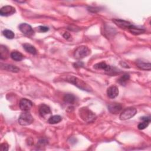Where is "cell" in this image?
Wrapping results in <instances>:
<instances>
[{
	"instance_id": "5bb4252c",
	"label": "cell",
	"mask_w": 151,
	"mask_h": 151,
	"mask_svg": "<svg viewBox=\"0 0 151 151\" xmlns=\"http://www.w3.org/2000/svg\"><path fill=\"white\" fill-rule=\"evenodd\" d=\"M136 64H137V66L142 70H150L151 69V64L150 63H146V62L143 61L142 60H138L136 61Z\"/></svg>"
},
{
	"instance_id": "4fadbf2b",
	"label": "cell",
	"mask_w": 151,
	"mask_h": 151,
	"mask_svg": "<svg viewBox=\"0 0 151 151\" xmlns=\"http://www.w3.org/2000/svg\"><path fill=\"white\" fill-rule=\"evenodd\" d=\"M94 68L96 69L103 70L106 71H110L111 70V67L110 65H107L105 62H101L99 63H97L94 65Z\"/></svg>"
},
{
	"instance_id": "2e32d148",
	"label": "cell",
	"mask_w": 151,
	"mask_h": 151,
	"mask_svg": "<svg viewBox=\"0 0 151 151\" xmlns=\"http://www.w3.org/2000/svg\"><path fill=\"white\" fill-rule=\"evenodd\" d=\"M10 57L13 60L19 61L24 58V55L18 51H12L10 54Z\"/></svg>"
},
{
	"instance_id": "7a4b0ae2",
	"label": "cell",
	"mask_w": 151,
	"mask_h": 151,
	"mask_svg": "<svg viewBox=\"0 0 151 151\" xmlns=\"http://www.w3.org/2000/svg\"><path fill=\"white\" fill-rule=\"evenodd\" d=\"M91 53L90 50L84 45H81L77 47L74 52V57L75 58L80 60L86 57Z\"/></svg>"
},
{
	"instance_id": "7402d4cb",
	"label": "cell",
	"mask_w": 151,
	"mask_h": 151,
	"mask_svg": "<svg viewBox=\"0 0 151 151\" xmlns=\"http://www.w3.org/2000/svg\"><path fill=\"white\" fill-rule=\"evenodd\" d=\"M4 35L8 39H13L14 38V33L9 29H5L3 31Z\"/></svg>"
},
{
	"instance_id": "8992f818",
	"label": "cell",
	"mask_w": 151,
	"mask_h": 151,
	"mask_svg": "<svg viewBox=\"0 0 151 151\" xmlns=\"http://www.w3.org/2000/svg\"><path fill=\"white\" fill-rule=\"evenodd\" d=\"M19 30L27 36H31L34 35V31L31 25L27 23H22L19 25Z\"/></svg>"
},
{
	"instance_id": "ffe728a7",
	"label": "cell",
	"mask_w": 151,
	"mask_h": 151,
	"mask_svg": "<svg viewBox=\"0 0 151 151\" xmlns=\"http://www.w3.org/2000/svg\"><path fill=\"white\" fill-rule=\"evenodd\" d=\"M9 71H12V72H15V73H17L19 71V69L15 65H10V64H4V66L1 65V68H3Z\"/></svg>"
},
{
	"instance_id": "30bf717a",
	"label": "cell",
	"mask_w": 151,
	"mask_h": 151,
	"mask_svg": "<svg viewBox=\"0 0 151 151\" xmlns=\"http://www.w3.org/2000/svg\"><path fill=\"white\" fill-rule=\"evenodd\" d=\"M112 21L117 26L122 29H128L132 25L129 22L120 19H113Z\"/></svg>"
},
{
	"instance_id": "5b68a950",
	"label": "cell",
	"mask_w": 151,
	"mask_h": 151,
	"mask_svg": "<svg viewBox=\"0 0 151 151\" xmlns=\"http://www.w3.org/2000/svg\"><path fill=\"white\" fill-rule=\"evenodd\" d=\"M137 113V110L136 108L130 107L125 109L123 111L120 113V119L122 120H126L130 119L133 117Z\"/></svg>"
},
{
	"instance_id": "484cf974",
	"label": "cell",
	"mask_w": 151,
	"mask_h": 151,
	"mask_svg": "<svg viewBox=\"0 0 151 151\" xmlns=\"http://www.w3.org/2000/svg\"><path fill=\"white\" fill-rule=\"evenodd\" d=\"M8 144L5 143H2L1 145V150L2 151H6V150H8Z\"/></svg>"
},
{
	"instance_id": "9a60e30c",
	"label": "cell",
	"mask_w": 151,
	"mask_h": 151,
	"mask_svg": "<svg viewBox=\"0 0 151 151\" xmlns=\"http://www.w3.org/2000/svg\"><path fill=\"white\" fill-rule=\"evenodd\" d=\"M129 31L134 35H140L145 32V30L143 28H138L136 26H134L133 25H131L130 27L128 28Z\"/></svg>"
},
{
	"instance_id": "cb8c5ba5",
	"label": "cell",
	"mask_w": 151,
	"mask_h": 151,
	"mask_svg": "<svg viewBox=\"0 0 151 151\" xmlns=\"http://www.w3.org/2000/svg\"><path fill=\"white\" fill-rule=\"evenodd\" d=\"M150 122L149 121H146V120H143V122L140 123L138 124V129L139 130H143L145 129L146 127H147L149 124Z\"/></svg>"
},
{
	"instance_id": "9c48e42d",
	"label": "cell",
	"mask_w": 151,
	"mask_h": 151,
	"mask_svg": "<svg viewBox=\"0 0 151 151\" xmlns=\"http://www.w3.org/2000/svg\"><path fill=\"white\" fill-rule=\"evenodd\" d=\"M122 106L120 103H112L108 105V110L112 114H117L122 110Z\"/></svg>"
},
{
	"instance_id": "52a82bcc",
	"label": "cell",
	"mask_w": 151,
	"mask_h": 151,
	"mask_svg": "<svg viewBox=\"0 0 151 151\" xmlns=\"http://www.w3.org/2000/svg\"><path fill=\"white\" fill-rule=\"evenodd\" d=\"M32 103L28 99H22L19 101V106L20 109L24 111H28L32 107Z\"/></svg>"
},
{
	"instance_id": "6da1fadb",
	"label": "cell",
	"mask_w": 151,
	"mask_h": 151,
	"mask_svg": "<svg viewBox=\"0 0 151 151\" xmlns=\"http://www.w3.org/2000/svg\"><path fill=\"white\" fill-rule=\"evenodd\" d=\"M67 81L73 84L74 85H75L81 90L87 91H91L92 90L91 88L86 83H85L84 81L79 79L77 77H75L74 76L70 77L67 79Z\"/></svg>"
},
{
	"instance_id": "603a6c76",
	"label": "cell",
	"mask_w": 151,
	"mask_h": 151,
	"mask_svg": "<svg viewBox=\"0 0 151 151\" xmlns=\"http://www.w3.org/2000/svg\"><path fill=\"white\" fill-rule=\"evenodd\" d=\"M129 78L130 76L129 74H124L119 78V83L122 85H124L126 83V82L129 80Z\"/></svg>"
},
{
	"instance_id": "3957f363",
	"label": "cell",
	"mask_w": 151,
	"mask_h": 151,
	"mask_svg": "<svg viewBox=\"0 0 151 151\" xmlns=\"http://www.w3.org/2000/svg\"><path fill=\"white\" fill-rule=\"evenodd\" d=\"M80 117L86 122H91L96 118V115L90 110L83 107L79 110Z\"/></svg>"
},
{
	"instance_id": "d4e9b609",
	"label": "cell",
	"mask_w": 151,
	"mask_h": 151,
	"mask_svg": "<svg viewBox=\"0 0 151 151\" xmlns=\"http://www.w3.org/2000/svg\"><path fill=\"white\" fill-rule=\"evenodd\" d=\"M37 29L40 31V32H47L49 30L48 27H45V26H40L38 28H37Z\"/></svg>"
},
{
	"instance_id": "8fae6325",
	"label": "cell",
	"mask_w": 151,
	"mask_h": 151,
	"mask_svg": "<svg viewBox=\"0 0 151 151\" xmlns=\"http://www.w3.org/2000/svg\"><path fill=\"white\" fill-rule=\"evenodd\" d=\"M119 91L116 86H111L107 90V94L109 98L114 99L119 95Z\"/></svg>"
},
{
	"instance_id": "7c38bea8",
	"label": "cell",
	"mask_w": 151,
	"mask_h": 151,
	"mask_svg": "<svg viewBox=\"0 0 151 151\" xmlns=\"http://www.w3.org/2000/svg\"><path fill=\"white\" fill-rule=\"evenodd\" d=\"M39 113L41 116L45 117V116L51 113V109L49 106L46 104H42L39 108Z\"/></svg>"
},
{
	"instance_id": "277c9868",
	"label": "cell",
	"mask_w": 151,
	"mask_h": 151,
	"mask_svg": "<svg viewBox=\"0 0 151 151\" xmlns=\"http://www.w3.org/2000/svg\"><path fill=\"white\" fill-rule=\"evenodd\" d=\"M33 117L28 111L22 113L18 119V123L22 126L29 125L33 122Z\"/></svg>"
},
{
	"instance_id": "83f0119b",
	"label": "cell",
	"mask_w": 151,
	"mask_h": 151,
	"mask_svg": "<svg viewBox=\"0 0 151 151\" xmlns=\"http://www.w3.org/2000/svg\"><path fill=\"white\" fill-rule=\"evenodd\" d=\"M63 37L65 38V39H68V38L70 37V35L68 32H65L64 34L63 35Z\"/></svg>"
},
{
	"instance_id": "d6986e66",
	"label": "cell",
	"mask_w": 151,
	"mask_h": 151,
	"mask_svg": "<svg viewBox=\"0 0 151 151\" xmlns=\"http://www.w3.org/2000/svg\"><path fill=\"white\" fill-rule=\"evenodd\" d=\"M76 97L72 94H66L63 97V100L65 103H73L75 101Z\"/></svg>"
},
{
	"instance_id": "e0dca14e",
	"label": "cell",
	"mask_w": 151,
	"mask_h": 151,
	"mask_svg": "<svg viewBox=\"0 0 151 151\" xmlns=\"http://www.w3.org/2000/svg\"><path fill=\"white\" fill-rule=\"evenodd\" d=\"M9 57V52L8 48L2 45L0 47V58L2 60L6 59Z\"/></svg>"
},
{
	"instance_id": "ac0fdd59",
	"label": "cell",
	"mask_w": 151,
	"mask_h": 151,
	"mask_svg": "<svg viewBox=\"0 0 151 151\" xmlns=\"http://www.w3.org/2000/svg\"><path fill=\"white\" fill-rule=\"evenodd\" d=\"M23 48L25 49V50L27 52H28L31 54L35 55L37 54V50H36L35 48L33 45H32L29 44L25 43V44H23Z\"/></svg>"
},
{
	"instance_id": "ba28073f",
	"label": "cell",
	"mask_w": 151,
	"mask_h": 151,
	"mask_svg": "<svg viewBox=\"0 0 151 151\" xmlns=\"http://www.w3.org/2000/svg\"><path fill=\"white\" fill-rule=\"evenodd\" d=\"M15 12V8L12 6L6 5L0 9V15L1 16L8 17L14 14Z\"/></svg>"
},
{
	"instance_id": "4316f807",
	"label": "cell",
	"mask_w": 151,
	"mask_h": 151,
	"mask_svg": "<svg viewBox=\"0 0 151 151\" xmlns=\"http://www.w3.org/2000/svg\"><path fill=\"white\" fill-rule=\"evenodd\" d=\"M141 120H146V121H149V122H150V117L149 116H145V117H141Z\"/></svg>"
},
{
	"instance_id": "44dd1931",
	"label": "cell",
	"mask_w": 151,
	"mask_h": 151,
	"mask_svg": "<svg viewBox=\"0 0 151 151\" xmlns=\"http://www.w3.org/2000/svg\"><path fill=\"white\" fill-rule=\"evenodd\" d=\"M62 120V117L59 115H54L51 116L48 119V123L50 124H56L60 122Z\"/></svg>"
}]
</instances>
